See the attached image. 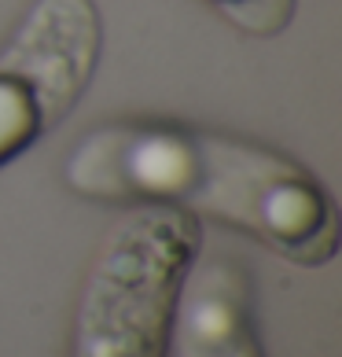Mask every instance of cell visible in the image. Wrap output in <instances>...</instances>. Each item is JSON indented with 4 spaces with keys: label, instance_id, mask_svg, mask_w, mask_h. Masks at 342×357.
Returning a JSON list of instances; mask_svg holds the SVG:
<instances>
[{
    "label": "cell",
    "instance_id": "obj_3",
    "mask_svg": "<svg viewBox=\"0 0 342 357\" xmlns=\"http://www.w3.org/2000/svg\"><path fill=\"white\" fill-rule=\"evenodd\" d=\"M217 8L254 33H272L291 19V0H217Z\"/></svg>",
    "mask_w": 342,
    "mask_h": 357
},
{
    "label": "cell",
    "instance_id": "obj_2",
    "mask_svg": "<svg viewBox=\"0 0 342 357\" xmlns=\"http://www.w3.org/2000/svg\"><path fill=\"white\" fill-rule=\"evenodd\" d=\"M100 26L88 0H37L0 52V162L67 114L92 77Z\"/></svg>",
    "mask_w": 342,
    "mask_h": 357
},
{
    "label": "cell",
    "instance_id": "obj_1",
    "mask_svg": "<svg viewBox=\"0 0 342 357\" xmlns=\"http://www.w3.org/2000/svg\"><path fill=\"white\" fill-rule=\"evenodd\" d=\"M70 184L111 199H180L240 221L302 261L335 250L327 199L291 162L258 148L177 129H111L70 158Z\"/></svg>",
    "mask_w": 342,
    "mask_h": 357
}]
</instances>
